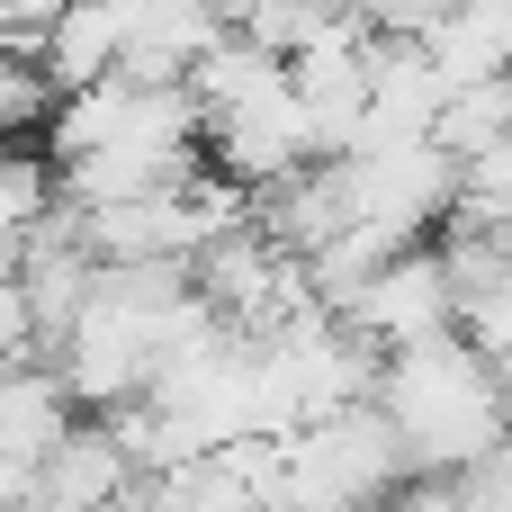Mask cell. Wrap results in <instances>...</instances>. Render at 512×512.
I'll use <instances>...</instances> for the list:
<instances>
[{"label":"cell","mask_w":512,"mask_h":512,"mask_svg":"<svg viewBox=\"0 0 512 512\" xmlns=\"http://www.w3.org/2000/svg\"><path fill=\"white\" fill-rule=\"evenodd\" d=\"M207 153H216V171H225L234 189H279L288 171L324 162V153H315V126H306V108H297V90H288V72H279L270 90L234 99L225 117H207Z\"/></svg>","instance_id":"obj_4"},{"label":"cell","mask_w":512,"mask_h":512,"mask_svg":"<svg viewBox=\"0 0 512 512\" xmlns=\"http://www.w3.org/2000/svg\"><path fill=\"white\" fill-rule=\"evenodd\" d=\"M135 486H144V468L126 459V441H117V423H72L63 441H54V459L36 468V486H27V512H126L135 504Z\"/></svg>","instance_id":"obj_6"},{"label":"cell","mask_w":512,"mask_h":512,"mask_svg":"<svg viewBox=\"0 0 512 512\" xmlns=\"http://www.w3.org/2000/svg\"><path fill=\"white\" fill-rule=\"evenodd\" d=\"M342 171V216L387 234L396 252H414L441 216H459V162L432 144V135H405V144H360L333 162Z\"/></svg>","instance_id":"obj_2"},{"label":"cell","mask_w":512,"mask_h":512,"mask_svg":"<svg viewBox=\"0 0 512 512\" xmlns=\"http://www.w3.org/2000/svg\"><path fill=\"white\" fill-rule=\"evenodd\" d=\"M117 9H126V54H117L126 81H189L198 54L234 36L216 0H117Z\"/></svg>","instance_id":"obj_7"},{"label":"cell","mask_w":512,"mask_h":512,"mask_svg":"<svg viewBox=\"0 0 512 512\" xmlns=\"http://www.w3.org/2000/svg\"><path fill=\"white\" fill-rule=\"evenodd\" d=\"M216 9H225V18H243V9H252V0H216Z\"/></svg>","instance_id":"obj_15"},{"label":"cell","mask_w":512,"mask_h":512,"mask_svg":"<svg viewBox=\"0 0 512 512\" xmlns=\"http://www.w3.org/2000/svg\"><path fill=\"white\" fill-rule=\"evenodd\" d=\"M63 432H72V396H63V378H54V369H36V360L0 369V468L36 477V468L54 459V441H63Z\"/></svg>","instance_id":"obj_9"},{"label":"cell","mask_w":512,"mask_h":512,"mask_svg":"<svg viewBox=\"0 0 512 512\" xmlns=\"http://www.w3.org/2000/svg\"><path fill=\"white\" fill-rule=\"evenodd\" d=\"M117 54H126V9L117 0H63L36 63L54 90H90V81H117Z\"/></svg>","instance_id":"obj_10"},{"label":"cell","mask_w":512,"mask_h":512,"mask_svg":"<svg viewBox=\"0 0 512 512\" xmlns=\"http://www.w3.org/2000/svg\"><path fill=\"white\" fill-rule=\"evenodd\" d=\"M342 324H351L369 351H423V342H450V333H459V288H450V270H441V243L396 252V261L342 306Z\"/></svg>","instance_id":"obj_3"},{"label":"cell","mask_w":512,"mask_h":512,"mask_svg":"<svg viewBox=\"0 0 512 512\" xmlns=\"http://www.w3.org/2000/svg\"><path fill=\"white\" fill-rule=\"evenodd\" d=\"M414 45L441 63L450 90H468V81H504V72H512V0H441V18H432Z\"/></svg>","instance_id":"obj_8"},{"label":"cell","mask_w":512,"mask_h":512,"mask_svg":"<svg viewBox=\"0 0 512 512\" xmlns=\"http://www.w3.org/2000/svg\"><path fill=\"white\" fill-rule=\"evenodd\" d=\"M369 405L396 423L414 477H459V468H477L486 450H504V441H512L504 378L486 369V351H477L468 333L423 342V351H387Z\"/></svg>","instance_id":"obj_1"},{"label":"cell","mask_w":512,"mask_h":512,"mask_svg":"<svg viewBox=\"0 0 512 512\" xmlns=\"http://www.w3.org/2000/svg\"><path fill=\"white\" fill-rule=\"evenodd\" d=\"M459 225H486V234H512V135L459 162Z\"/></svg>","instance_id":"obj_13"},{"label":"cell","mask_w":512,"mask_h":512,"mask_svg":"<svg viewBox=\"0 0 512 512\" xmlns=\"http://www.w3.org/2000/svg\"><path fill=\"white\" fill-rule=\"evenodd\" d=\"M288 90H297V108H306V126H315V153L342 162V153L360 144V126H369V36L342 27V36H324V45L288 54Z\"/></svg>","instance_id":"obj_5"},{"label":"cell","mask_w":512,"mask_h":512,"mask_svg":"<svg viewBox=\"0 0 512 512\" xmlns=\"http://www.w3.org/2000/svg\"><path fill=\"white\" fill-rule=\"evenodd\" d=\"M54 81H45V63L36 54H0V144H27V135H45L54 126Z\"/></svg>","instance_id":"obj_12"},{"label":"cell","mask_w":512,"mask_h":512,"mask_svg":"<svg viewBox=\"0 0 512 512\" xmlns=\"http://www.w3.org/2000/svg\"><path fill=\"white\" fill-rule=\"evenodd\" d=\"M378 512H414V504H405V495H396V504H378Z\"/></svg>","instance_id":"obj_16"},{"label":"cell","mask_w":512,"mask_h":512,"mask_svg":"<svg viewBox=\"0 0 512 512\" xmlns=\"http://www.w3.org/2000/svg\"><path fill=\"white\" fill-rule=\"evenodd\" d=\"M450 486H459V512H512V441L486 450L477 468H459Z\"/></svg>","instance_id":"obj_14"},{"label":"cell","mask_w":512,"mask_h":512,"mask_svg":"<svg viewBox=\"0 0 512 512\" xmlns=\"http://www.w3.org/2000/svg\"><path fill=\"white\" fill-rule=\"evenodd\" d=\"M512 135V72L504 81H468V90H450V108L432 117V144L450 153V162H468V153H486V144H504Z\"/></svg>","instance_id":"obj_11"}]
</instances>
